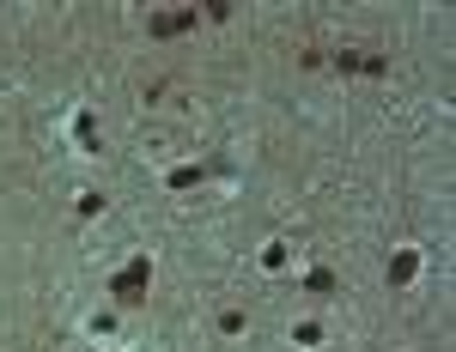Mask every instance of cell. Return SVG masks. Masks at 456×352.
Masks as SVG:
<instances>
[{
  "label": "cell",
  "mask_w": 456,
  "mask_h": 352,
  "mask_svg": "<svg viewBox=\"0 0 456 352\" xmlns=\"http://www.w3.org/2000/svg\"><path fill=\"white\" fill-rule=\"evenodd\" d=\"M146 280H152V267H146V255H140V262H128L122 273H116V298H122V304H128V298H140V291H146Z\"/></svg>",
  "instance_id": "1"
}]
</instances>
